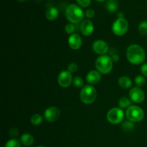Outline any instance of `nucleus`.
Here are the masks:
<instances>
[{
    "label": "nucleus",
    "instance_id": "32",
    "mask_svg": "<svg viewBox=\"0 0 147 147\" xmlns=\"http://www.w3.org/2000/svg\"><path fill=\"white\" fill-rule=\"evenodd\" d=\"M119 56L118 55H113V61H115V62H116V61H118V60H119Z\"/></svg>",
    "mask_w": 147,
    "mask_h": 147
},
{
    "label": "nucleus",
    "instance_id": "13",
    "mask_svg": "<svg viewBox=\"0 0 147 147\" xmlns=\"http://www.w3.org/2000/svg\"><path fill=\"white\" fill-rule=\"evenodd\" d=\"M68 44L70 48L73 50H78L82 45V39L78 34H73L69 37Z\"/></svg>",
    "mask_w": 147,
    "mask_h": 147
},
{
    "label": "nucleus",
    "instance_id": "21",
    "mask_svg": "<svg viewBox=\"0 0 147 147\" xmlns=\"http://www.w3.org/2000/svg\"><path fill=\"white\" fill-rule=\"evenodd\" d=\"M139 32L142 35L147 34V21H143L139 24Z\"/></svg>",
    "mask_w": 147,
    "mask_h": 147
},
{
    "label": "nucleus",
    "instance_id": "9",
    "mask_svg": "<svg viewBox=\"0 0 147 147\" xmlns=\"http://www.w3.org/2000/svg\"><path fill=\"white\" fill-rule=\"evenodd\" d=\"M57 81L62 88H67L73 83L71 73L69 71H62L57 77Z\"/></svg>",
    "mask_w": 147,
    "mask_h": 147
},
{
    "label": "nucleus",
    "instance_id": "1",
    "mask_svg": "<svg viewBox=\"0 0 147 147\" xmlns=\"http://www.w3.org/2000/svg\"><path fill=\"white\" fill-rule=\"evenodd\" d=\"M127 59L131 64L139 65L144 63L146 59L145 51L139 45H131L126 50Z\"/></svg>",
    "mask_w": 147,
    "mask_h": 147
},
{
    "label": "nucleus",
    "instance_id": "6",
    "mask_svg": "<svg viewBox=\"0 0 147 147\" xmlns=\"http://www.w3.org/2000/svg\"><path fill=\"white\" fill-rule=\"evenodd\" d=\"M129 28L127 21L123 17L118 18L112 26L113 32L117 36H122L126 33Z\"/></svg>",
    "mask_w": 147,
    "mask_h": 147
},
{
    "label": "nucleus",
    "instance_id": "7",
    "mask_svg": "<svg viewBox=\"0 0 147 147\" xmlns=\"http://www.w3.org/2000/svg\"><path fill=\"white\" fill-rule=\"evenodd\" d=\"M124 113L119 108H113L107 113V120L113 124H118L123 120Z\"/></svg>",
    "mask_w": 147,
    "mask_h": 147
},
{
    "label": "nucleus",
    "instance_id": "22",
    "mask_svg": "<svg viewBox=\"0 0 147 147\" xmlns=\"http://www.w3.org/2000/svg\"><path fill=\"white\" fill-rule=\"evenodd\" d=\"M4 147H22L21 143L15 139H10L7 142Z\"/></svg>",
    "mask_w": 147,
    "mask_h": 147
},
{
    "label": "nucleus",
    "instance_id": "16",
    "mask_svg": "<svg viewBox=\"0 0 147 147\" xmlns=\"http://www.w3.org/2000/svg\"><path fill=\"white\" fill-rule=\"evenodd\" d=\"M34 137L30 134H24L20 138V142L23 145L26 146H32L34 143Z\"/></svg>",
    "mask_w": 147,
    "mask_h": 147
},
{
    "label": "nucleus",
    "instance_id": "17",
    "mask_svg": "<svg viewBox=\"0 0 147 147\" xmlns=\"http://www.w3.org/2000/svg\"><path fill=\"white\" fill-rule=\"evenodd\" d=\"M119 85L123 88H129L131 86L132 81L127 76H122L119 79Z\"/></svg>",
    "mask_w": 147,
    "mask_h": 147
},
{
    "label": "nucleus",
    "instance_id": "23",
    "mask_svg": "<svg viewBox=\"0 0 147 147\" xmlns=\"http://www.w3.org/2000/svg\"><path fill=\"white\" fill-rule=\"evenodd\" d=\"M135 83L137 87H142L146 84V79L142 76H137L135 78Z\"/></svg>",
    "mask_w": 147,
    "mask_h": 147
},
{
    "label": "nucleus",
    "instance_id": "8",
    "mask_svg": "<svg viewBox=\"0 0 147 147\" xmlns=\"http://www.w3.org/2000/svg\"><path fill=\"white\" fill-rule=\"evenodd\" d=\"M129 96L132 101L136 103H141L144 100V92L139 87H134L129 91Z\"/></svg>",
    "mask_w": 147,
    "mask_h": 147
},
{
    "label": "nucleus",
    "instance_id": "15",
    "mask_svg": "<svg viewBox=\"0 0 147 147\" xmlns=\"http://www.w3.org/2000/svg\"><path fill=\"white\" fill-rule=\"evenodd\" d=\"M59 15V11L57 8L54 7H49L45 12L46 18L48 20L53 21V20H56Z\"/></svg>",
    "mask_w": 147,
    "mask_h": 147
},
{
    "label": "nucleus",
    "instance_id": "31",
    "mask_svg": "<svg viewBox=\"0 0 147 147\" xmlns=\"http://www.w3.org/2000/svg\"><path fill=\"white\" fill-rule=\"evenodd\" d=\"M141 71H142V73L144 76L147 77V63H144V65H142Z\"/></svg>",
    "mask_w": 147,
    "mask_h": 147
},
{
    "label": "nucleus",
    "instance_id": "18",
    "mask_svg": "<svg viewBox=\"0 0 147 147\" xmlns=\"http://www.w3.org/2000/svg\"><path fill=\"white\" fill-rule=\"evenodd\" d=\"M106 7L108 11L113 12V11L117 10L118 7H119V4H118L116 0H107Z\"/></svg>",
    "mask_w": 147,
    "mask_h": 147
},
{
    "label": "nucleus",
    "instance_id": "14",
    "mask_svg": "<svg viewBox=\"0 0 147 147\" xmlns=\"http://www.w3.org/2000/svg\"><path fill=\"white\" fill-rule=\"evenodd\" d=\"M101 79L100 73L98 70H91L86 76V80L90 84H96Z\"/></svg>",
    "mask_w": 147,
    "mask_h": 147
},
{
    "label": "nucleus",
    "instance_id": "3",
    "mask_svg": "<svg viewBox=\"0 0 147 147\" xmlns=\"http://www.w3.org/2000/svg\"><path fill=\"white\" fill-rule=\"evenodd\" d=\"M97 97L96 89L90 85L83 86L80 93V100L85 104H91Z\"/></svg>",
    "mask_w": 147,
    "mask_h": 147
},
{
    "label": "nucleus",
    "instance_id": "25",
    "mask_svg": "<svg viewBox=\"0 0 147 147\" xmlns=\"http://www.w3.org/2000/svg\"><path fill=\"white\" fill-rule=\"evenodd\" d=\"M65 32L67 34H73L75 30H76V27H75V26L73 24H66L65 27Z\"/></svg>",
    "mask_w": 147,
    "mask_h": 147
},
{
    "label": "nucleus",
    "instance_id": "29",
    "mask_svg": "<svg viewBox=\"0 0 147 147\" xmlns=\"http://www.w3.org/2000/svg\"><path fill=\"white\" fill-rule=\"evenodd\" d=\"M95 14H96V13H95V11L93 9H88L86 10V12H85V15L89 19H91L93 18V17H94Z\"/></svg>",
    "mask_w": 147,
    "mask_h": 147
},
{
    "label": "nucleus",
    "instance_id": "20",
    "mask_svg": "<svg viewBox=\"0 0 147 147\" xmlns=\"http://www.w3.org/2000/svg\"><path fill=\"white\" fill-rule=\"evenodd\" d=\"M42 122V118L40 114H34L31 118V123L34 126H39Z\"/></svg>",
    "mask_w": 147,
    "mask_h": 147
},
{
    "label": "nucleus",
    "instance_id": "34",
    "mask_svg": "<svg viewBox=\"0 0 147 147\" xmlns=\"http://www.w3.org/2000/svg\"><path fill=\"white\" fill-rule=\"evenodd\" d=\"M19 1H26V0H18Z\"/></svg>",
    "mask_w": 147,
    "mask_h": 147
},
{
    "label": "nucleus",
    "instance_id": "35",
    "mask_svg": "<svg viewBox=\"0 0 147 147\" xmlns=\"http://www.w3.org/2000/svg\"><path fill=\"white\" fill-rule=\"evenodd\" d=\"M37 147H45V146H37Z\"/></svg>",
    "mask_w": 147,
    "mask_h": 147
},
{
    "label": "nucleus",
    "instance_id": "11",
    "mask_svg": "<svg viewBox=\"0 0 147 147\" xmlns=\"http://www.w3.org/2000/svg\"><path fill=\"white\" fill-rule=\"evenodd\" d=\"M93 50L96 54L104 55L109 51V45L103 40H96L93 44Z\"/></svg>",
    "mask_w": 147,
    "mask_h": 147
},
{
    "label": "nucleus",
    "instance_id": "27",
    "mask_svg": "<svg viewBox=\"0 0 147 147\" xmlns=\"http://www.w3.org/2000/svg\"><path fill=\"white\" fill-rule=\"evenodd\" d=\"M78 4L82 7H87L90 4L91 0H76Z\"/></svg>",
    "mask_w": 147,
    "mask_h": 147
},
{
    "label": "nucleus",
    "instance_id": "26",
    "mask_svg": "<svg viewBox=\"0 0 147 147\" xmlns=\"http://www.w3.org/2000/svg\"><path fill=\"white\" fill-rule=\"evenodd\" d=\"M123 129H124V131H130L131 129H133L134 128V123L131 121H126L123 123Z\"/></svg>",
    "mask_w": 147,
    "mask_h": 147
},
{
    "label": "nucleus",
    "instance_id": "12",
    "mask_svg": "<svg viewBox=\"0 0 147 147\" xmlns=\"http://www.w3.org/2000/svg\"><path fill=\"white\" fill-rule=\"evenodd\" d=\"M94 30L93 22L89 20H83L80 24V32L85 36H90Z\"/></svg>",
    "mask_w": 147,
    "mask_h": 147
},
{
    "label": "nucleus",
    "instance_id": "28",
    "mask_svg": "<svg viewBox=\"0 0 147 147\" xmlns=\"http://www.w3.org/2000/svg\"><path fill=\"white\" fill-rule=\"evenodd\" d=\"M77 70H78V65L77 64H76L75 63H70V64L68 65V67H67V71H69L71 73H75V72L77 71Z\"/></svg>",
    "mask_w": 147,
    "mask_h": 147
},
{
    "label": "nucleus",
    "instance_id": "30",
    "mask_svg": "<svg viewBox=\"0 0 147 147\" xmlns=\"http://www.w3.org/2000/svg\"><path fill=\"white\" fill-rule=\"evenodd\" d=\"M9 136L13 138H15L18 136V131L15 128H13L9 131Z\"/></svg>",
    "mask_w": 147,
    "mask_h": 147
},
{
    "label": "nucleus",
    "instance_id": "24",
    "mask_svg": "<svg viewBox=\"0 0 147 147\" xmlns=\"http://www.w3.org/2000/svg\"><path fill=\"white\" fill-rule=\"evenodd\" d=\"M73 83L77 88H81L84 86V81H83V78L79 76H76L73 79Z\"/></svg>",
    "mask_w": 147,
    "mask_h": 147
},
{
    "label": "nucleus",
    "instance_id": "19",
    "mask_svg": "<svg viewBox=\"0 0 147 147\" xmlns=\"http://www.w3.org/2000/svg\"><path fill=\"white\" fill-rule=\"evenodd\" d=\"M131 104V102L128 98L122 97L119 99V107L121 108V109H126V108L128 109L129 107H130Z\"/></svg>",
    "mask_w": 147,
    "mask_h": 147
},
{
    "label": "nucleus",
    "instance_id": "5",
    "mask_svg": "<svg viewBox=\"0 0 147 147\" xmlns=\"http://www.w3.org/2000/svg\"><path fill=\"white\" fill-rule=\"evenodd\" d=\"M126 116L128 120L131 122H139L143 120L144 112L137 106H131L126 111Z\"/></svg>",
    "mask_w": 147,
    "mask_h": 147
},
{
    "label": "nucleus",
    "instance_id": "33",
    "mask_svg": "<svg viewBox=\"0 0 147 147\" xmlns=\"http://www.w3.org/2000/svg\"><path fill=\"white\" fill-rule=\"evenodd\" d=\"M96 1H105V0H96Z\"/></svg>",
    "mask_w": 147,
    "mask_h": 147
},
{
    "label": "nucleus",
    "instance_id": "2",
    "mask_svg": "<svg viewBox=\"0 0 147 147\" xmlns=\"http://www.w3.org/2000/svg\"><path fill=\"white\" fill-rule=\"evenodd\" d=\"M65 16L69 22L77 24L83 20L84 13L80 7L75 4H72L66 8Z\"/></svg>",
    "mask_w": 147,
    "mask_h": 147
},
{
    "label": "nucleus",
    "instance_id": "10",
    "mask_svg": "<svg viewBox=\"0 0 147 147\" xmlns=\"http://www.w3.org/2000/svg\"><path fill=\"white\" fill-rule=\"evenodd\" d=\"M60 111L58 108L52 106L47 109L45 111V118L48 122H55L60 118Z\"/></svg>",
    "mask_w": 147,
    "mask_h": 147
},
{
    "label": "nucleus",
    "instance_id": "4",
    "mask_svg": "<svg viewBox=\"0 0 147 147\" xmlns=\"http://www.w3.org/2000/svg\"><path fill=\"white\" fill-rule=\"evenodd\" d=\"M96 67L101 74H108L113 68V60L108 55H101L96 60Z\"/></svg>",
    "mask_w": 147,
    "mask_h": 147
}]
</instances>
